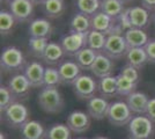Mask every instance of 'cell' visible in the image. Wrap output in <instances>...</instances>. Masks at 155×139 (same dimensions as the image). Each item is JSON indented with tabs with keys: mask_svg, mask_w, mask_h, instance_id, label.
Returning a JSON list of instances; mask_svg holds the SVG:
<instances>
[{
	"mask_svg": "<svg viewBox=\"0 0 155 139\" xmlns=\"http://www.w3.org/2000/svg\"><path fill=\"white\" fill-rule=\"evenodd\" d=\"M21 139H45L46 131L38 121H28L20 129Z\"/></svg>",
	"mask_w": 155,
	"mask_h": 139,
	"instance_id": "ac0fdd59",
	"label": "cell"
},
{
	"mask_svg": "<svg viewBox=\"0 0 155 139\" xmlns=\"http://www.w3.org/2000/svg\"><path fill=\"white\" fill-rule=\"evenodd\" d=\"M44 72H45V67L37 60L29 61L23 67V74L29 80L30 85L35 88L44 87Z\"/></svg>",
	"mask_w": 155,
	"mask_h": 139,
	"instance_id": "8fae6325",
	"label": "cell"
},
{
	"mask_svg": "<svg viewBox=\"0 0 155 139\" xmlns=\"http://www.w3.org/2000/svg\"><path fill=\"white\" fill-rule=\"evenodd\" d=\"M107 42V35L96 30H91L87 35V46L96 52H103Z\"/></svg>",
	"mask_w": 155,
	"mask_h": 139,
	"instance_id": "f1b7e54d",
	"label": "cell"
},
{
	"mask_svg": "<svg viewBox=\"0 0 155 139\" xmlns=\"http://www.w3.org/2000/svg\"><path fill=\"white\" fill-rule=\"evenodd\" d=\"M129 9V16L132 28L138 29H146L150 22V14L149 11L142 6H133L127 8Z\"/></svg>",
	"mask_w": 155,
	"mask_h": 139,
	"instance_id": "2e32d148",
	"label": "cell"
},
{
	"mask_svg": "<svg viewBox=\"0 0 155 139\" xmlns=\"http://www.w3.org/2000/svg\"><path fill=\"white\" fill-rule=\"evenodd\" d=\"M132 110L130 109L126 102L124 101H115L110 103L109 111L107 118L112 125L115 126H124L129 124L132 121Z\"/></svg>",
	"mask_w": 155,
	"mask_h": 139,
	"instance_id": "3957f363",
	"label": "cell"
},
{
	"mask_svg": "<svg viewBox=\"0 0 155 139\" xmlns=\"http://www.w3.org/2000/svg\"><path fill=\"white\" fill-rule=\"evenodd\" d=\"M30 1H31L34 5H39V4L42 5V2H43L44 0H30Z\"/></svg>",
	"mask_w": 155,
	"mask_h": 139,
	"instance_id": "b9f144b4",
	"label": "cell"
},
{
	"mask_svg": "<svg viewBox=\"0 0 155 139\" xmlns=\"http://www.w3.org/2000/svg\"><path fill=\"white\" fill-rule=\"evenodd\" d=\"M120 1H122V2H124V4H125V2H130L131 0H120Z\"/></svg>",
	"mask_w": 155,
	"mask_h": 139,
	"instance_id": "bcb514c9",
	"label": "cell"
},
{
	"mask_svg": "<svg viewBox=\"0 0 155 139\" xmlns=\"http://www.w3.org/2000/svg\"><path fill=\"white\" fill-rule=\"evenodd\" d=\"M146 115H147V117L153 123H155V99H149L147 110H146Z\"/></svg>",
	"mask_w": 155,
	"mask_h": 139,
	"instance_id": "ab89813d",
	"label": "cell"
},
{
	"mask_svg": "<svg viewBox=\"0 0 155 139\" xmlns=\"http://www.w3.org/2000/svg\"><path fill=\"white\" fill-rule=\"evenodd\" d=\"M87 35L88 34L80 33H71L64 35L59 43L64 49L65 55L68 56H75L80 50L87 46Z\"/></svg>",
	"mask_w": 155,
	"mask_h": 139,
	"instance_id": "9c48e42d",
	"label": "cell"
},
{
	"mask_svg": "<svg viewBox=\"0 0 155 139\" xmlns=\"http://www.w3.org/2000/svg\"><path fill=\"white\" fill-rule=\"evenodd\" d=\"M61 82L58 68L45 67L44 72V87H58Z\"/></svg>",
	"mask_w": 155,
	"mask_h": 139,
	"instance_id": "e575fe53",
	"label": "cell"
},
{
	"mask_svg": "<svg viewBox=\"0 0 155 139\" xmlns=\"http://www.w3.org/2000/svg\"><path fill=\"white\" fill-rule=\"evenodd\" d=\"M34 6L30 0H11L9 12L18 22H27L34 14Z\"/></svg>",
	"mask_w": 155,
	"mask_h": 139,
	"instance_id": "30bf717a",
	"label": "cell"
},
{
	"mask_svg": "<svg viewBox=\"0 0 155 139\" xmlns=\"http://www.w3.org/2000/svg\"><path fill=\"white\" fill-rule=\"evenodd\" d=\"M126 59L127 64L136 67L137 70H141L148 63V57L147 53L145 51V48H132L129 49L126 53Z\"/></svg>",
	"mask_w": 155,
	"mask_h": 139,
	"instance_id": "cb8c5ba5",
	"label": "cell"
},
{
	"mask_svg": "<svg viewBox=\"0 0 155 139\" xmlns=\"http://www.w3.org/2000/svg\"><path fill=\"white\" fill-rule=\"evenodd\" d=\"M91 30H96L104 35H110L114 33H124L120 26L117 23V19H114L103 12H97L91 18Z\"/></svg>",
	"mask_w": 155,
	"mask_h": 139,
	"instance_id": "5b68a950",
	"label": "cell"
},
{
	"mask_svg": "<svg viewBox=\"0 0 155 139\" xmlns=\"http://www.w3.org/2000/svg\"><path fill=\"white\" fill-rule=\"evenodd\" d=\"M110 103L104 98L94 96L87 101V111L91 118L101 121L108 116Z\"/></svg>",
	"mask_w": 155,
	"mask_h": 139,
	"instance_id": "5bb4252c",
	"label": "cell"
},
{
	"mask_svg": "<svg viewBox=\"0 0 155 139\" xmlns=\"http://www.w3.org/2000/svg\"><path fill=\"white\" fill-rule=\"evenodd\" d=\"M72 87H73V92L77 95L78 99L87 100V101L94 98L95 93L98 89L95 79L91 75H86V74H81L72 84Z\"/></svg>",
	"mask_w": 155,
	"mask_h": 139,
	"instance_id": "52a82bcc",
	"label": "cell"
},
{
	"mask_svg": "<svg viewBox=\"0 0 155 139\" xmlns=\"http://www.w3.org/2000/svg\"><path fill=\"white\" fill-rule=\"evenodd\" d=\"M14 99H15V96L13 95V93L11 92L8 86L0 87V110H1V113H4L8 107L15 102Z\"/></svg>",
	"mask_w": 155,
	"mask_h": 139,
	"instance_id": "d590c367",
	"label": "cell"
},
{
	"mask_svg": "<svg viewBox=\"0 0 155 139\" xmlns=\"http://www.w3.org/2000/svg\"><path fill=\"white\" fill-rule=\"evenodd\" d=\"M129 139H136V138H132V137H130V138Z\"/></svg>",
	"mask_w": 155,
	"mask_h": 139,
	"instance_id": "7dc6e473",
	"label": "cell"
},
{
	"mask_svg": "<svg viewBox=\"0 0 155 139\" xmlns=\"http://www.w3.org/2000/svg\"><path fill=\"white\" fill-rule=\"evenodd\" d=\"M0 65L5 71H18L25 65V56L15 46H7L0 56Z\"/></svg>",
	"mask_w": 155,
	"mask_h": 139,
	"instance_id": "8992f818",
	"label": "cell"
},
{
	"mask_svg": "<svg viewBox=\"0 0 155 139\" xmlns=\"http://www.w3.org/2000/svg\"><path fill=\"white\" fill-rule=\"evenodd\" d=\"M119 73L122 75H124L125 78L131 80L132 82H134V84H137L139 81V70H137L136 67H133L130 64H126L124 67H122Z\"/></svg>",
	"mask_w": 155,
	"mask_h": 139,
	"instance_id": "8d00e7d4",
	"label": "cell"
},
{
	"mask_svg": "<svg viewBox=\"0 0 155 139\" xmlns=\"http://www.w3.org/2000/svg\"><path fill=\"white\" fill-rule=\"evenodd\" d=\"M4 117L8 126L21 129L29 121V111L25 104L15 101L4 111Z\"/></svg>",
	"mask_w": 155,
	"mask_h": 139,
	"instance_id": "277c9868",
	"label": "cell"
},
{
	"mask_svg": "<svg viewBox=\"0 0 155 139\" xmlns=\"http://www.w3.org/2000/svg\"><path fill=\"white\" fill-rule=\"evenodd\" d=\"M154 123L147 116H136L129 123L130 134L136 139H149L154 132Z\"/></svg>",
	"mask_w": 155,
	"mask_h": 139,
	"instance_id": "ba28073f",
	"label": "cell"
},
{
	"mask_svg": "<svg viewBox=\"0 0 155 139\" xmlns=\"http://www.w3.org/2000/svg\"><path fill=\"white\" fill-rule=\"evenodd\" d=\"M0 139H6V137H5V134H4V133H1V134H0Z\"/></svg>",
	"mask_w": 155,
	"mask_h": 139,
	"instance_id": "f6af8a7d",
	"label": "cell"
},
{
	"mask_svg": "<svg viewBox=\"0 0 155 139\" xmlns=\"http://www.w3.org/2000/svg\"><path fill=\"white\" fill-rule=\"evenodd\" d=\"M43 12L50 19H57L65 12L64 0H44L42 2Z\"/></svg>",
	"mask_w": 155,
	"mask_h": 139,
	"instance_id": "4316f807",
	"label": "cell"
},
{
	"mask_svg": "<svg viewBox=\"0 0 155 139\" xmlns=\"http://www.w3.org/2000/svg\"><path fill=\"white\" fill-rule=\"evenodd\" d=\"M97 55L98 52L86 46L74 56V59L78 65L81 67V70H91V65L94 64V61L96 59Z\"/></svg>",
	"mask_w": 155,
	"mask_h": 139,
	"instance_id": "484cf974",
	"label": "cell"
},
{
	"mask_svg": "<svg viewBox=\"0 0 155 139\" xmlns=\"http://www.w3.org/2000/svg\"><path fill=\"white\" fill-rule=\"evenodd\" d=\"M78 139H87V138H78Z\"/></svg>",
	"mask_w": 155,
	"mask_h": 139,
	"instance_id": "c3c4849f",
	"label": "cell"
},
{
	"mask_svg": "<svg viewBox=\"0 0 155 139\" xmlns=\"http://www.w3.org/2000/svg\"><path fill=\"white\" fill-rule=\"evenodd\" d=\"M66 124L71 129L72 132L84 133L91 127V116L89 114L75 110L68 115Z\"/></svg>",
	"mask_w": 155,
	"mask_h": 139,
	"instance_id": "7c38bea8",
	"label": "cell"
},
{
	"mask_svg": "<svg viewBox=\"0 0 155 139\" xmlns=\"http://www.w3.org/2000/svg\"><path fill=\"white\" fill-rule=\"evenodd\" d=\"M117 21H118V25L120 26V28L123 29L124 33L132 28V25H131V21H130L129 16V9H125L124 13L119 15V18L117 19Z\"/></svg>",
	"mask_w": 155,
	"mask_h": 139,
	"instance_id": "74e56055",
	"label": "cell"
},
{
	"mask_svg": "<svg viewBox=\"0 0 155 139\" xmlns=\"http://www.w3.org/2000/svg\"><path fill=\"white\" fill-rule=\"evenodd\" d=\"M64 56L65 51L60 45V43L50 42L46 46L43 56H42V59L44 60V63L48 65H56V64L63 63L61 59H63Z\"/></svg>",
	"mask_w": 155,
	"mask_h": 139,
	"instance_id": "7402d4cb",
	"label": "cell"
},
{
	"mask_svg": "<svg viewBox=\"0 0 155 139\" xmlns=\"http://www.w3.org/2000/svg\"><path fill=\"white\" fill-rule=\"evenodd\" d=\"M124 2L120 0H102L101 2V12L114 19H118L119 15L124 13Z\"/></svg>",
	"mask_w": 155,
	"mask_h": 139,
	"instance_id": "83f0119b",
	"label": "cell"
},
{
	"mask_svg": "<svg viewBox=\"0 0 155 139\" xmlns=\"http://www.w3.org/2000/svg\"><path fill=\"white\" fill-rule=\"evenodd\" d=\"M45 139H72V131L67 124L57 123L46 130Z\"/></svg>",
	"mask_w": 155,
	"mask_h": 139,
	"instance_id": "f546056e",
	"label": "cell"
},
{
	"mask_svg": "<svg viewBox=\"0 0 155 139\" xmlns=\"http://www.w3.org/2000/svg\"><path fill=\"white\" fill-rule=\"evenodd\" d=\"M101 2L102 0H77V7L80 13L91 18L101 11Z\"/></svg>",
	"mask_w": 155,
	"mask_h": 139,
	"instance_id": "4dcf8cb0",
	"label": "cell"
},
{
	"mask_svg": "<svg viewBox=\"0 0 155 139\" xmlns=\"http://www.w3.org/2000/svg\"><path fill=\"white\" fill-rule=\"evenodd\" d=\"M117 79V94L122 96H129L130 94L136 92L137 84L132 82L131 80L125 78L120 73L116 75Z\"/></svg>",
	"mask_w": 155,
	"mask_h": 139,
	"instance_id": "1f68e13d",
	"label": "cell"
},
{
	"mask_svg": "<svg viewBox=\"0 0 155 139\" xmlns=\"http://www.w3.org/2000/svg\"><path fill=\"white\" fill-rule=\"evenodd\" d=\"M18 21L15 20L13 14L8 11L0 12V33L1 35H7L14 29Z\"/></svg>",
	"mask_w": 155,
	"mask_h": 139,
	"instance_id": "d6a6232c",
	"label": "cell"
},
{
	"mask_svg": "<svg viewBox=\"0 0 155 139\" xmlns=\"http://www.w3.org/2000/svg\"><path fill=\"white\" fill-rule=\"evenodd\" d=\"M129 51V46L126 40L124 37V34L114 33L107 36V42L104 46L103 52L111 59H119L123 56H126Z\"/></svg>",
	"mask_w": 155,
	"mask_h": 139,
	"instance_id": "7a4b0ae2",
	"label": "cell"
},
{
	"mask_svg": "<svg viewBox=\"0 0 155 139\" xmlns=\"http://www.w3.org/2000/svg\"><path fill=\"white\" fill-rule=\"evenodd\" d=\"M152 20H153V22H154L155 25V9L153 11V14H152Z\"/></svg>",
	"mask_w": 155,
	"mask_h": 139,
	"instance_id": "7bdbcfd3",
	"label": "cell"
},
{
	"mask_svg": "<svg viewBox=\"0 0 155 139\" xmlns=\"http://www.w3.org/2000/svg\"><path fill=\"white\" fill-rule=\"evenodd\" d=\"M114 68H115V64L112 59L109 58L108 56H105L104 53L100 52L89 71H91V73L96 78L102 79L105 77H110L114 72Z\"/></svg>",
	"mask_w": 155,
	"mask_h": 139,
	"instance_id": "4fadbf2b",
	"label": "cell"
},
{
	"mask_svg": "<svg viewBox=\"0 0 155 139\" xmlns=\"http://www.w3.org/2000/svg\"><path fill=\"white\" fill-rule=\"evenodd\" d=\"M93 139H108V138H105V137H102V136H97V137H95V138H93Z\"/></svg>",
	"mask_w": 155,
	"mask_h": 139,
	"instance_id": "ee69618b",
	"label": "cell"
},
{
	"mask_svg": "<svg viewBox=\"0 0 155 139\" xmlns=\"http://www.w3.org/2000/svg\"><path fill=\"white\" fill-rule=\"evenodd\" d=\"M29 35L30 37H44L49 38V36L52 33V25L51 22L44 19V18H37L32 20L29 25Z\"/></svg>",
	"mask_w": 155,
	"mask_h": 139,
	"instance_id": "ffe728a7",
	"label": "cell"
},
{
	"mask_svg": "<svg viewBox=\"0 0 155 139\" xmlns=\"http://www.w3.org/2000/svg\"><path fill=\"white\" fill-rule=\"evenodd\" d=\"M145 51L147 53L149 63H155V38L148 41V43L145 45Z\"/></svg>",
	"mask_w": 155,
	"mask_h": 139,
	"instance_id": "f35d334b",
	"label": "cell"
},
{
	"mask_svg": "<svg viewBox=\"0 0 155 139\" xmlns=\"http://www.w3.org/2000/svg\"><path fill=\"white\" fill-rule=\"evenodd\" d=\"M60 79L63 84L72 85L81 75V67L73 60H65L58 66Z\"/></svg>",
	"mask_w": 155,
	"mask_h": 139,
	"instance_id": "9a60e30c",
	"label": "cell"
},
{
	"mask_svg": "<svg viewBox=\"0 0 155 139\" xmlns=\"http://www.w3.org/2000/svg\"><path fill=\"white\" fill-rule=\"evenodd\" d=\"M91 30V16L78 12L70 22V31L71 33L88 34Z\"/></svg>",
	"mask_w": 155,
	"mask_h": 139,
	"instance_id": "603a6c76",
	"label": "cell"
},
{
	"mask_svg": "<svg viewBox=\"0 0 155 139\" xmlns=\"http://www.w3.org/2000/svg\"><path fill=\"white\" fill-rule=\"evenodd\" d=\"M49 38H44V37H30L28 45L30 48L31 51L35 56H37L39 58H42L43 53L45 51L46 46L49 44Z\"/></svg>",
	"mask_w": 155,
	"mask_h": 139,
	"instance_id": "836d02e7",
	"label": "cell"
},
{
	"mask_svg": "<svg viewBox=\"0 0 155 139\" xmlns=\"http://www.w3.org/2000/svg\"><path fill=\"white\" fill-rule=\"evenodd\" d=\"M8 88L11 89V92L13 93V95L15 98H25L27 96L29 92L31 85L29 82V80L27 79V77L23 73H20L12 77L9 81H8Z\"/></svg>",
	"mask_w": 155,
	"mask_h": 139,
	"instance_id": "e0dca14e",
	"label": "cell"
},
{
	"mask_svg": "<svg viewBox=\"0 0 155 139\" xmlns=\"http://www.w3.org/2000/svg\"><path fill=\"white\" fill-rule=\"evenodd\" d=\"M97 86H98V93L101 94V98L104 99H110V98H114L117 94V79L116 77H105L102 79L98 80L97 82Z\"/></svg>",
	"mask_w": 155,
	"mask_h": 139,
	"instance_id": "d4e9b609",
	"label": "cell"
},
{
	"mask_svg": "<svg viewBox=\"0 0 155 139\" xmlns=\"http://www.w3.org/2000/svg\"><path fill=\"white\" fill-rule=\"evenodd\" d=\"M148 102V96L145 93L137 92V91L132 94H130L127 99H126V103L130 107V109L132 110V113L138 114V115L146 114Z\"/></svg>",
	"mask_w": 155,
	"mask_h": 139,
	"instance_id": "44dd1931",
	"label": "cell"
},
{
	"mask_svg": "<svg viewBox=\"0 0 155 139\" xmlns=\"http://www.w3.org/2000/svg\"><path fill=\"white\" fill-rule=\"evenodd\" d=\"M140 1H141L142 7L148 9L149 12L155 9V0H140Z\"/></svg>",
	"mask_w": 155,
	"mask_h": 139,
	"instance_id": "60d3db41",
	"label": "cell"
},
{
	"mask_svg": "<svg viewBox=\"0 0 155 139\" xmlns=\"http://www.w3.org/2000/svg\"><path fill=\"white\" fill-rule=\"evenodd\" d=\"M124 37L126 40L129 49L132 48H145V45L148 43L149 37L147 33L143 29L138 28H131L124 33Z\"/></svg>",
	"mask_w": 155,
	"mask_h": 139,
	"instance_id": "d6986e66",
	"label": "cell"
},
{
	"mask_svg": "<svg viewBox=\"0 0 155 139\" xmlns=\"http://www.w3.org/2000/svg\"><path fill=\"white\" fill-rule=\"evenodd\" d=\"M37 102L41 109L48 114L60 113L65 106L64 98L57 87H43L38 93Z\"/></svg>",
	"mask_w": 155,
	"mask_h": 139,
	"instance_id": "6da1fadb",
	"label": "cell"
}]
</instances>
